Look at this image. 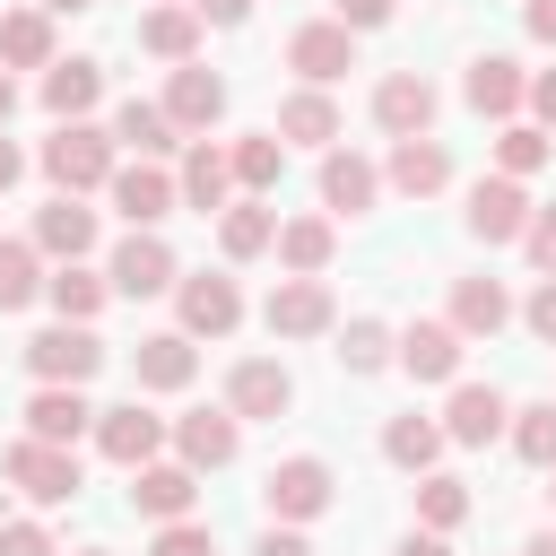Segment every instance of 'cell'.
Here are the masks:
<instances>
[{"label": "cell", "instance_id": "obj_25", "mask_svg": "<svg viewBox=\"0 0 556 556\" xmlns=\"http://www.w3.org/2000/svg\"><path fill=\"white\" fill-rule=\"evenodd\" d=\"M87 426H96V408H87L70 382H43V391L26 400V434H35V443H78Z\"/></svg>", "mask_w": 556, "mask_h": 556}, {"label": "cell", "instance_id": "obj_30", "mask_svg": "<svg viewBox=\"0 0 556 556\" xmlns=\"http://www.w3.org/2000/svg\"><path fill=\"white\" fill-rule=\"evenodd\" d=\"M0 70H52V9H9L0 17Z\"/></svg>", "mask_w": 556, "mask_h": 556}, {"label": "cell", "instance_id": "obj_44", "mask_svg": "<svg viewBox=\"0 0 556 556\" xmlns=\"http://www.w3.org/2000/svg\"><path fill=\"white\" fill-rule=\"evenodd\" d=\"M0 556H61L43 539V521H0Z\"/></svg>", "mask_w": 556, "mask_h": 556}, {"label": "cell", "instance_id": "obj_55", "mask_svg": "<svg viewBox=\"0 0 556 556\" xmlns=\"http://www.w3.org/2000/svg\"><path fill=\"white\" fill-rule=\"evenodd\" d=\"M521 556H556V530H539V539H530V547H521Z\"/></svg>", "mask_w": 556, "mask_h": 556}, {"label": "cell", "instance_id": "obj_57", "mask_svg": "<svg viewBox=\"0 0 556 556\" xmlns=\"http://www.w3.org/2000/svg\"><path fill=\"white\" fill-rule=\"evenodd\" d=\"M547 495H556V486H547Z\"/></svg>", "mask_w": 556, "mask_h": 556}, {"label": "cell", "instance_id": "obj_35", "mask_svg": "<svg viewBox=\"0 0 556 556\" xmlns=\"http://www.w3.org/2000/svg\"><path fill=\"white\" fill-rule=\"evenodd\" d=\"M217 243H226V261H261V252L278 243V208H261V200H235V208L217 217Z\"/></svg>", "mask_w": 556, "mask_h": 556}, {"label": "cell", "instance_id": "obj_47", "mask_svg": "<svg viewBox=\"0 0 556 556\" xmlns=\"http://www.w3.org/2000/svg\"><path fill=\"white\" fill-rule=\"evenodd\" d=\"M252 556H313V539H304V530H287V521H269Z\"/></svg>", "mask_w": 556, "mask_h": 556}, {"label": "cell", "instance_id": "obj_13", "mask_svg": "<svg viewBox=\"0 0 556 556\" xmlns=\"http://www.w3.org/2000/svg\"><path fill=\"white\" fill-rule=\"evenodd\" d=\"M226 408H235V417H287V408H295V374H287L278 356H243V365L226 374Z\"/></svg>", "mask_w": 556, "mask_h": 556}, {"label": "cell", "instance_id": "obj_9", "mask_svg": "<svg viewBox=\"0 0 556 556\" xmlns=\"http://www.w3.org/2000/svg\"><path fill=\"white\" fill-rule=\"evenodd\" d=\"M191 504H200V469H191V460H148V469H130V513H148L156 530H165V521H191Z\"/></svg>", "mask_w": 556, "mask_h": 556}, {"label": "cell", "instance_id": "obj_10", "mask_svg": "<svg viewBox=\"0 0 556 556\" xmlns=\"http://www.w3.org/2000/svg\"><path fill=\"white\" fill-rule=\"evenodd\" d=\"M287 70H295L304 87H330V78H348V70H356V35H348L339 17L295 26V35H287Z\"/></svg>", "mask_w": 556, "mask_h": 556}, {"label": "cell", "instance_id": "obj_49", "mask_svg": "<svg viewBox=\"0 0 556 556\" xmlns=\"http://www.w3.org/2000/svg\"><path fill=\"white\" fill-rule=\"evenodd\" d=\"M200 9V26H243L252 17V0H191Z\"/></svg>", "mask_w": 556, "mask_h": 556}, {"label": "cell", "instance_id": "obj_37", "mask_svg": "<svg viewBox=\"0 0 556 556\" xmlns=\"http://www.w3.org/2000/svg\"><path fill=\"white\" fill-rule=\"evenodd\" d=\"M513 452L530 460V469H556V400H530V408H513Z\"/></svg>", "mask_w": 556, "mask_h": 556}, {"label": "cell", "instance_id": "obj_41", "mask_svg": "<svg viewBox=\"0 0 556 556\" xmlns=\"http://www.w3.org/2000/svg\"><path fill=\"white\" fill-rule=\"evenodd\" d=\"M417 521H426L434 539L460 530V521H469V486H460V478H426V486H417Z\"/></svg>", "mask_w": 556, "mask_h": 556}, {"label": "cell", "instance_id": "obj_4", "mask_svg": "<svg viewBox=\"0 0 556 556\" xmlns=\"http://www.w3.org/2000/svg\"><path fill=\"white\" fill-rule=\"evenodd\" d=\"M0 469H9V486H17V495H35V504H70V495L87 486V478H78V452H70V443H35V434H26V443H9V460H0Z\"/></svg>", "mask_w": 556, "mask_h": 556}, {"label": "cell", "instance_id": "obj_43", "mask_svg": "<svg viewBox=\"0 0 556 556\" xmlns=\"http://www.w3.org/2000/svg\"><path fill=\"white\" fill-rule=\"evenodd\" d=\"M521 252H530V269H539V278H556V208H539V217H530Z\"/></svg>", "mask_w": 556, "mask_h": 556}, {"label": "cell", "instance_id": "obj_16", "mask_svg": "<svg viewBox=\"0 0 556 556\" xmlns=\"http://www.w3.org/2000/svg\"><path fill=\"white\" fill-rule=\"evenodd\" d=\"M104 278H113V295H130V304H139V295H165V287H182V269H174L165 235H130V243L113 252V269H104Z\"/></svg>", "mask_w": 556, "mask_h": 556}, {"label": "cell", "instance_id": "obj_18", "mask_svg": "<svg viewBox=\"0 0 556 556\" xmlns=\"http://www.w3.org/2000/svg\"><path fill=\"white\" fill-rule=\"evenodd\" d=\"M504 426H513V408H504L495 382H452V400H443V434L452 443H495Z\"/></svg>", "mask_w": 556, "mask_h": 556}, {"label": "cell", "instance_id": "obj_19", "mask_svg": "<svg viewBox=\"0 0 556 556\" xmlns=\"http://www.w3.org/2000/svg\"><path fill=\"white\" fill-rule=\"evenodd\" d=\"M460 348H469V339H460L452 321H408V330H400V365H408L417 382H460Z\"/></svg>", "mask_w": 556, "mask_h": 556}, {"label": "cell", "instance_id": "obj_31", "mask_svg": "<svg viewBox=\"0 0 556 556\" xmlns=\"http://www.w3.org/2000/svg\"><path fill=\"white\" fill-rule=\"evenodd\" d=\"M330 252H339L330 217H287V226H278V261H287V278H321Z\"/></svg>", "mask_w": 556, "mask_h": 556}, {"label": "cell", "instance_id": "obj_5", "mask_svg": "<svg viewBox=\"0 0 556 556\" xmlns=\"http://www.w3.org/2000/svg\"><path fill=\"white\" fill-rule=\"evenodd\" d=\"M530 191L513 182V174H486V182H469V208H460V226L478 235V243H521L530 235Z\"/></svg>", "mask_w": 556, "mask_h": 556}, {"label": "cell", "instance_id": "obj_24", "mask_svg": "<svg viewBox=\"0 0 556 556\" xmlns=\"http://www.w3.org/2000/svg\"><path fill=\"white\" fill-rule=\"evenodd\" d=\"M374 191H382V174H374L356 148H330V156H321V208L365 217V208H374Z\"/></svg>", "mask_w": 556, "mask_h": 556}, {"label": "cell", "instance_id": "obj_45", "mask_svg": "<svg viewBox=\"0 0 556 556\" xmlns=\"http://www.w3.org/2000/svg\"><path fill=\"white\" fill-rule=\"evenodd\" d=\"M521 321H530V339H547V348H556V278H539V295L521 304Z\"/></svg>", "mask_w": 556, "mask_h": 556}, {"label": "cell", "instance_id": "obj_53", "mask_svg": "<svg viewBox=\"0 0 556 556\" xmlns=\"http://www.w3.org/2000/svg\"><path fill=\"white\" fill-rule=\"evenodd\" d=\"M9 113H17V78L0 70V122H9Z\"/></svg>", "mask_w": 556, "mask_h": 556}, {"label": "cell", "instance_id": "obj_28", "mask_svg": "<svg viewBox=\"0 0 556 556\" xmlns=\"http://www.w3.org/2000/svg\"><path fill=\"white\" fill-rule=\"evenodd\" d=\"M278 139H295V148H330V139H339V104H330V87H295V96L278 104Z\"/></svg>", "mask_w": 556, "mask_h": 556}, {"label": "cell", "instance_id": "obj_33", "mask_svg": "<svg viewBox=\"0 0 556 556\" xmlns=\"http://www.w3.org/2000/svg\"><path fill=\"white\" fill-rule=\"evenodd\" d=\"M443 443H452V434H443L434 417H417V408L382 426V460H391V469H434V460H443Z\"/></svg>", "mask_w": 556, "mask_h": 556}, {"label": "cell", "instance_id": "obj_36", "mask_svg": "<svg viewBox=\"0 0 556 556\" xmlns=\"http://www.w3.org/2000/svg\"><path fill=\"white\" fill-rule=\"evenodd\" d=\"M35 295H43V252L17 243V235H0V313H17Z\"/></svg>", "mask_w": 556, "mask_h": 556}, {"label": "cell", "instance_id": "obj_12", "mask_svg": "<svg viewBox=\"0 0 556 556\" xmlns=\"http://www.w3.org/2000/svg\"><path fill=\"white\" fill-rule=\"evenodd\" d=\"M460 96H469V113L513 122V113L530 104V78H521V61H513V52H478V61H469V78H460Z\"/></svg>", "mask_w": 556, "mask_h": 556}, {"label": "cell", "instance_id": "obj_20", "mask_svg": "<svg viewBox=\"0 0 556 556\" xmlns=\"http://www.w3.org/2000/svg\"><path fill=\"white\" fill-rule=\"evenodd\" d=\"M165 113H174V130H208V122L226 113V78L200 70V61H182V70L165 78Z\"/></svg>", "mask_w": 556, "mask_h": 556}, {"label": "cell", "instance_id": "obj_14", "mask_svg": "<svg viewBox=\"0 0 556 556\" xmlns=\"http://www.w3.org/2000/svg\"><path fill=\"white\" fill-rule=\"evenodd\" d=\"M374 122H382L391 139H426V130H434V87H426V70H391V78L374 87Z\"/></svg>", "mask_w": 556, "mask_h": 556}, {"label": "cell", "instance_id": "obj_6", "mask_svg": "<svg viewBox=\"0 0 556 556\" xmlns=\"http://www.w3.org/2000/svg\"><path fill=\"white\" fill-rule=\"evenodd\" d=\"M104 191H113V208L130 217V235H156V217H174V208H182V182H174L165 165H148V156H139V165H113V182H104Z\"/></svg>", "mask_w": 556, "mask_h": 556}, {"label": "cell", "instance_id": "obj_48", "mask_svg": "<svg viewBox=\"0 0 556 556\" xmlns=\"http://www.w3.org/2000/svg\"><path fill=\"white\" fill-rule=\"evenodd\" d=\"M530 113H539V130H556V70L530 78Z\"/></svg>", "mask_w": 556, "mask_h": 556}, {"label": "cell", "instance_id": "obj_42", "mask_svg": "<svg viewBox=\"0 0 556 556\" xmlns=\"http://www.w3.org/2000/svg\"><path fill=\"white\" fill-rule=\"evenodd\" d=\"M148 556H217V530H208V521H165V530L148 539Z\"/></svg>", "mask_w": 556, "mask_h": 556}, {"label": "cell", "instance_id": "obj_52", "mask_svg": "<svg viewBox=\"0 0 556 556\" xmlns=\"http://www.w3.org/2000/svg\"><path fill=\"white\" fill-rule=\"evenodd\" d=\"M17 174H26V156H17V148H9V139H0V191H9V182H17Z\"/></svg>", "mask_w": 556, "mask_h": 556}, {"label": "cell", "instance_id": "obj_22", "mask_svg": "<svg viewBox=\"0 0 556 556\" xmlns=\"http://www.w3.org/2000/svg\"><path fill=\"white\" fill-rule=\"evenodd\" d=\"M443 182H452V148H443V139H391V191L434 200Z\"/></svg>", "mask_w": 556, "mask_h": 556}, {"label": "cell", "instance_id": "obj_34", "mask_svg": "<svg viewBox=\"0 0 556 556\" xmlns=\"http://www.w3.org/2000/svg\"><path fill=\"white\" fill-rule=\"evenodd\" d=\"M113 148H139V156L156 165V156L174 148V113H165V104H148V96H130V104L113 113Z\"/></svg>", "mask_w": 556, "mask_h": 556}, {"label": "cell", "instance_id": "obj_21", "mask_svg": "<svg viewBox=\"0 0 556 556\" xmlns=\"http://www.w3.org/2000/svg\"><path fill=\"white\" fill-rule=\"evenodd\" d=\"M130 374H139V391H182V382L200 374V348H191L182 330H148L139 356H130Z\"/></svg>", "mask_w": 556, "mask_h": 556}, {"label": "cell", "instance_id": "obj_7", "mask_svg": "<svg viewBox=\"0 0 556 556\" xmlns=\"http://www.w3.org/2000/svg\"><path fill=\"white\" fill-rule=\"evenodd\" d=\"M174 304H182V339H226V330L243 321V287H235L226 269L182 278V287H174Z\"/></svg>", "mask_w": 556, "mask_h": 556}, {"label": "cell", "instance_id": "obj_23", "mask_svg": "<svg viewBox=\"0 0 556 556\" xmlns=\"http://www.w3.org/2000/svg\"><path fill=\"white\" fill-rule=\"evenodd\" d=\"M174 182H182V208H200V217L217 208V217H226V191H235V156H226V148H208V139H191V156H182V174H174Z\"/></svg>", "mask_w": 556, "mask_h": 556}, {"label": "cell", "instance_id": "obj_3", "mask_svg": "<svg viewBox=\"0 0 556 556\" xmlns=\"http://www.w3.org/2000/svg\"><path fill=\"white\" fill-rule=\"evenodd\" d=\"M96 365H104V339H96L87 321H52V330L26 339V374H35V382H70V391H78Z\"/></svg>", "mask_w": 556, "mask_h": 556}, {"label": "cell", "instance_id": "obj_46", "mask_svg": "<svg viewBox=\"0 0 556 556\" xmlns=\"http://www.w3.org/2000/svg\"><path fill=\"white\" fill-rule=\"evenodd\" d=\"M391 9H400V0H339V26H348V35H365V26H391Z\"/></svg>", "mask_w": 556, "mask_h": 556}, {"label": "cell", "instance_id": "obj_56", "mask_svg": "<svg viewBox=\"0 0 556 556\" xmlns=\"http://www.w3.org/2000/svg\"><path fill=\"white\" fill-rule=\"evenodd\" d=\"M78 556H113V547H78Z\"/></svg>", "mask_w": 556, "mask_h": 556}, {"label": "cell", "instance_id": "obj_54", "mask_svg": "<svg viewBox=\"0 0 556 556\" xmlns=\"http://www.w3.org/2000/svg\"><path fill=\"white\" fill-rule=\"evenodd\" d=\"M43 9H52V17H78V9H96V0H43Z\"/></svg>", "mask_w": 556, "mask_h": 556}, {"label": "cell", "instance_id": "obj_51", "mask_svg": "<svg viewBox=\"0 0 556 556\" xmlns=\"http://www.w3.org/2000/svg\"><path fill=\"white\" fill-rule=\"evenodd\" d=\"M400 556H452V539H434V530H417V539H400Z\"/></svg>", "mask_w": 556, "mask_h": 556}, {"label": "cell", "instance_id": "obj_32", "mask_svg": "<svg viewBox=\"0 0 556 556\" xmlns=\"http://www.w3.org/2000/svg\"><path fill=\"white\" fill-rule=\"evenodd\" d=\"M43 295H52V313H61V321H96V313H104V295H113V278H96L87 261H61V269L43 278Z\"/></svg>", "mask_w": 556, "mask_h": 556}, {"label": "cell", "instance_id": "obj_15", "mask_svg": "<svg viewBox=\"0 0 556 556\" xmlns=\"http://www.w3.org/2000/svg\"><path fill=\"white\" fill-rule=\"evenodd\" d=\"M26 243L52 252V261H87V252H96V208L70 200V191H52V200L35 208V235H26Z\"/></svg>", "mask_w": 556, "mask_h": 556}, {"label": "cell", "instance_id": "obj_8", "mask_svg": "<svg viewBox=\"0 0 556 556\" xmlns=\"http://www.w3.org/2000/svg\"><path fill=\"white\" fill-rule=\"evenodd\" d=\"M261 321H269V339H321L339 321V304H330L321 278H278L269 304H261Z\"/></svg>", "mask_w": 556, "mask_h": 556}, {"label": "cell", "instance_id": "obj_26", "mask_svg": "<svg viewBox=\"0 0 556 556\" xmlns=\"http://www.w3.org/2000/svg\"><path fill=\"white\" fill-rule=\"evenodd\" d=\"M96 96H104V70H96V61H52V70H43V113H52V122H87Z\"/></svg>", "mask_w": 556, "mask_h": 556}, {"label": "cell", "instance_id": "obj_11", "mask_svg": "<svg viewBox=\"0 0 556 556\" xmlns=\"http://www.w3.org/2000/svg\"><path fill=\"white\" fill-rule=\"evenodd\" d=\"M156 443H165V417H148L139 400L96 408V452H104L113 469H148V460H156Z\"/></svg>", "mask_w": 556, "mask_h": 556}, {"label": "cell", "instance_id": "obj_50", "mask_svg": "<svg viewBox=\"0 0 556 556\" xmlns=\"http://www.w3.org/2000/svg\"><path fill=\"white\" fill-rule=\"evenodd\" d=\"M521 26H530L539 43H556V0H530V9H521Z\"/></svg>", "mask_w": 556, "mask_h": 556}, {"label": "cell", "instance_id": "obj_39", "mask_svg": "<svg viewBox=\"0 0 556 556\" xmlns=\"http://www.w3.org/2000/svg\"><path fill=\"white\" fill-rule=\"evenodd\" d=\"M226 156H235V182H243V191H269L278 165H287V139H278V130H252V139H235Z\"/></svg>", "mask_w": 556, "mask_h": 556}, {"label": "cell", "instance_id": "obj_38", "mask_svg": "<svg viewBox=\"0 0 556 556\" xmlns=\"http://www.w3.org/2000/svg\"><path fill=\"white\" fill-rule=\"evenodd\" d=\"M547 148H556V139H547L539 122H504V130H495V165H504L513 182H530V174L547 165Z\"/></svg>", "mask_w": 556, "mask_h": 556}, {"label": "cell", "instance_id": "obj_29", "mask_svg": "<svg viewBox=\"0 0 556 556\" xmlns=\"http://www.w3.org/2000/svg\"><path fill=\"white\" fill-rule=\"evenodd\" d=\"M504 321H513V295H504L495 278H460V287H452V330H460V339H495Z\"/></svg>", "mask_w": 556, "mask_h": 556}, {"label": "cell", "instance_id": "obj_27", "mask_svg": "<svg viewBox=\"0 0 556 556\" xmlns=\"http://www.w3.org/2000/svg\"><path fill=\"white\" fill-rule=\"evenodd\" d=\"M139 43H148L156 61H174V70H182V61H191V43H200V9H191V0H156V9L139 17Z\"/></svg>", "mask_w": 556, "mask_h": 556}, {"label": "cell", "instance_id": "obj_2", "mask_svg": "<svg viewBox=\"0 0 556 556\" xmlns=\"http://www.w3.org/2000/svg\"><path fill=\"white\" fill-rule=\"evenodd\" d=\"M330 495H339V486H330V460H313V452H295V460H278V469L261 478L269 521H287V530H295V521H321Z\"/></svg>", "mask_w": 556, "mask_h": 556}, {"label": "cell", "instance_id": "obj_40", "mask_svg": "<svg viewBox=\"0 0 556 556\" xmlns=\"http://www.w3.org/2000/svg\"><path fill=\"white\" fill-rule=\"evenodd\" d=\"M391 356H400V339H391V330H382V321H374V313H365V321H348V330H339V365H348V374H382V365H391Z\"/></svg>", "mask_w": 556, "mask_h": 556}, {"label": "cell", "instance_id": "obj_17", "mask_svg": "<svg viewBox=\"0 0 556 556\" xmlns=\"http://www.w3.org/2000/svg\"><path fill=\"white\" fill-rule=\"evenodd\" d=\"M174 452L191 469H226L243 452V417L235 408H191V417H174Z\"/></svg>", "mask_w": 556, "mask_h": 556}, {"label": "cell", "instance_id": "obj_1", "mask_svg": "<svg viewBox=\"0 0 556 556\" xmlns=\"http://www.w3.org/2000/svg\"><path fill=\"white\" fill-rule=\"evenodd\" d=\"M43 174H52V191H96V182H113V130H96V122H61L52 139H43Z\"/></svg>", "mask_w": 556, "mask_h": 556}]
</instances>
